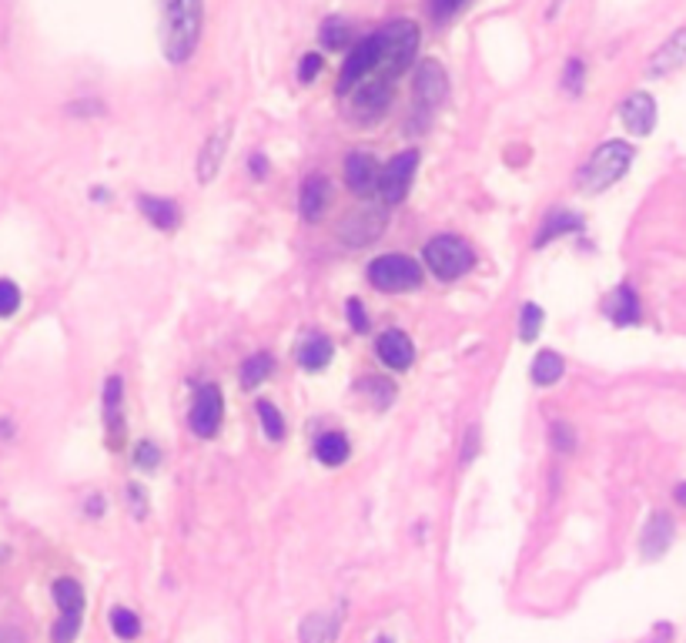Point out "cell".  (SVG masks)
Segmentation results:
<instances>
[{"label": "cell", "instance_id": "cell-1", "mask_svg": "<svg viewBox=\"0 0 686 643\" xmlns=\"http://www.w3.org/2000/svg\"><path fill=\"white\" fill-rule=\"evenodd\" d=\"M204 4L201 0H165V58L171 64L191 61L198 50Z\"/></svg>", "mask_w": 686, "mask_h": 643}, {"label": "cell", "instance_id": "cell-2", "mask_svg": "<svg viewBox=\"0 0 686 643\" xmlns=\"http://www.w3.org/2000/svg\"><path fill=\"white\" fill-rule=\"evenodd\" d=\"M633 144H626V141H606V144H599L593 154H590V161L580 168V191L586 195H599V191H606L613 184L623 178L629 165H633Z\"/></svg>", "mask_w": 686, "mask_h": 643}, {"label": "cell", "instance_id": "cell-3", "mask_svg": "<svg viewBox=\"0 0 686 643\" xmlns=\"http://www.w3.org/2000/svg\"><path fill=\"white\" fill-rule=\"evenodd\" d=\"M382 41V61L375 74L396 81L398 74H405L419 54V27L412 20H392L379 31Z\"/></svg>", "mask_w": 686, "mask_h": 643}, {"label": "cell", "instance_id": "cell-4", "mask_svg": "<svg viewBox=\"0 0 686 643\" xmlns=\"http://www.w3.org/2000/svg\"><path fill=\"white\" fill-rule=\"evenodd\" d=\"M422 259H426V265L432 268L435 278L456 282V278H462L475 265V252L459 235H439V238H432L426 245Z\"/></svg>", "mask_w": 686, "mask_h": 643}, {"label": "cell", "instance_id": "cell-5", "mask_svg": "<svg viewBox=\"0 0 686 643\" xmlns=\"http://www.w3.org/2000/svg\"><path fill=\"white\" fill-rule=\"evenodd\" d=\"M368 282L385 295H398V291H415L422 285V265L402 252H389L368 265Z\"/></svg>", "mask_w": 686, "mask_h": 643}, {"label": "cell", "instance_id": "cell-6", "mask_svg": "<svg viewBox=\"0 0 686 643\" xmlns=\"http://www.w3.org/2000/svg\"><path fill=\"white\" fill-rule=\"evenodd\" d=\"M379 61H382V41H379V31H375L372 37H362L349 50V58L342 64V74H338V94L355 91L366 77H372L379 71Z\"/></svg>", "mask_w": 686, "mask_h": 643}, {"label": "cell", "instance_id": "cell-7", "mask_svg": "<svg viewBox=\"0 0 686 643\" xmlns=\"http://www.w3.org/2000/svg\"><path fill=\"white\" fill-rule=\"evenodd\" d=\"M392 84H396V81H389V77H382V74L366 77L349 97L351 118L362 124L379 121L382 114H385V107H389V101H392Z\"/></svg>", "mask_w": 686, "mask_h": 643}, {"label": "cell", "instance_id": "cell-8", "mask_svg": "<svg viewBox=\"0 0 686 643\" xmlns=\"http://www.w3.org/2000/svg\"><path fill=\"white\" fill-rule=\"evenodd\" d=\"M191 432L198 439H214L221 432V422H225V399H221V389L218 385H201L198 396H195V406H191Z\"/></svg>", "mask_w": 686, "mask_h": 643}, {"label": "cell", "instance_id": "cell-9", "mask_svg": "<svg viewBox=\"0 0 686 643\" xmlns=\"http://www.w3.org/2000/svg\"><path fill=\"white\" fill-rule=\"evenodd\" d=\"M415 168H419V151H402L396 154L385 168H382V184H379V195L385 205H398V201L409 195L412 178H415Z\"/></svg>", "mask_w": 686, "mask_h": 643}, {"label": "cell", "instance_id": "cell-10", "mask_svg": "<svg viewBox=\"0 0 686 643\" xmlns=\"http://www.w3.org/2000/svg\"><path fill=\"white\" fill-rule=\"evenodd\" d=\"M342 171H345V184H349V191L355 198H372V195L379 191L382 168L372 151H351L349 158H345Z\"/></svg>", "mask_w": 686, "mask_h": 643}, {"label": "cell", "instance_id": "cell-11", "mask_svg": "<svg viewBox=\"0 0 686 643\" xmlns=\"http://www.w3.org/2000/svg\"><path fill=\"white\" fill-rule=\"evenodd\" d=\"M385 229V208H358L355 214H349L342 225H338V235H342V242H349V245H368V242H375Z\"/></svg>", "mask_w": 686, "mask_h": 643}, {"label": "cell", "instance_id": "cell-12", "mask_svg": "<svg viewBox=\"0 0 686 643\" xmlns=\"http://www.w3.org/2000/svg\"><path fill=\"white\" fill-rule=\"evenodd\" d=\"M449 94V77L439 61H422L415 71V101L422 107H439Z\"/></svg>", "mask_w": 686, "mask_h": 643}, {"label": "cell", "instance_id": "cell-13", "mask_svg": "<svg viewBox=\"0 0 686 643\" xmlns=\"http://www.w3.org/2000/svg\"><path fill=\"white\" fill-rule=\"evenodd\" d=\"M620 118H623V124L629 128V131H633V135L646 138V135H650V131L656 128V101L646 91L629 94V97L623 101Z\"/></svg>", "mask_w": 686, "mask_h": 643}, {"label": "cell", "instance_id": "cell-14", "mask_svg": "<svg viewBox=\"0 0 686 643\" xmlns=\"http://www.w3.org/2000/svg\"><path fill=\"white\" fill-rule=\"evenodd\" d=\"M673 543V516L670 513H653L640 533V553L646 560H659Z\"/></svg>", "mask_w": 686, "mask_h": 643}, {"label": "cell", "instance_id": "cell-15", "mask_svg": "<svg viewBox=\"0 0 686 643\" xmlns=\"http://www.w3.org/2000/svg\"><path fill=\"white\" fill-rule=\"evenodd\" d=\"M332 205V184L325 174H308L305 184H302V195H298V208H302V218L305 221H319L325 218Z\"/></svg>", "mask_w": 686, "mask_h": 643}, {"label": "cell", "instance_id": "cell-16", "mask_svg": "<svg viewBox=\"0 0 686 643\" xmlns=\"http://www.w3.org/2000/svg\"><path fill=\"white\" fill-rule=\"evenodd\" d=\"M121 402H124V383L118 376H111L104 383V399H101V406H104V429H107V443L121 445L124 439V413H121Z\"/></svg>", "mask_w": 686, "mask_h": 643}, {"label": "cell", "instance_id": "cell-17", "mask_svg": "<svg viewBox=\"0 0 686 643\" xmlns=\"http://www.w3.org/2000/svg\"><path fill=\"white\" fill-rule=\"evenodd\" d=\"M375 352H379V359L385 362V366L396 368V372H402V368H409L412 362H415V349H412L409 336H405V332H398V329L382 332L379 342H375Z\"/></svg>", "mask_w": 686, "mask_h": 643}, {"label": "cell", "instance_id": "cell-18", "mask_svg": "<svg viewBox=\"0 0 686 643\" xmlns=\"http://www.w3.org/2000/svg\"><path fill=\"white\" fill-rule=\"evenodd\" d=\"M603 312H606V319H610L613 325H640V319H643L640 298H636V291L629 289V285L613 289V295L603 302Z\"/></svg>", "mask_w": 686, "mask_h": 643}, {"label": "cell", "instance_id": "cell-19", "mask_svg": "<svg viewBox=\"0 0 686 643\" xmlns=\"http://www.w3.org/2000/svg\"><path fill=\"white\" fill-rule=\"evenodd\" d=\"M683 64H686V27H680L667 44L656 47V54L650 58V74L667 77L673 71H680Z\"/></svg>", "mask_w": 686, "mask_h": 643}, {"label": "cell", "instance_id": "cell-20", "mask_svg": "<svg viewBox=\"0 0 686 643\" xmlns=\"http://www.w3.org/2000/svg\"><path fill=\"white\" fill-rule=\"evenodd\" d=\"M228 138H231V128L228 124H221L212 138L204 141V148H201V154H198V182L201 184H212V178L218 174L221 158L228 151Z\"/></svg>", "mask_w": 686, "mask_h": 643}, {"label": "cell", "instance_id": "cell-21", "mask_svg": "<svg viewBox=\"0 0 686 643\" xmlns=\"http://www.w3.org/2000/svg\"><path fill=\"white\" fill-rule=\"evenodd\" d=\"M137 205H141V212H144V218L151 221L154 229L174 231L178 225H181V208H178V205H174L171 198H158V195H141V198H137Z\"/></svg>", "mask_w": 686, "mask_h": 643}, {"label": "cell", "instance_id": "cell-22", "mask_svg": "<svg viewBox=\"0 0 686 643\" xmlns=\"http://www.w3.org/2000/svg\"><path fill=\"white\" fill-rule=\"evenodd\" d=\"M586 229V221H582L580 214L566 212V208H556V212L549 214L546 221H543V229H539V238H536L533 245L543 248L549 245L552 238H559V235H569V231H582Z\"/></svg>", "mask_w": 686, "mask_h": 643}, {"label": "cell", "instance_id": "cell-23", "mask_svg": "<svg viewBox=\"0 0 686 643\" xmlns=\"http://www.w3.org/2000/svg\"><path fill=\"white\" fill-rule=\"evenodd\" d=\"M332 355H335V349H332V342L325 336H312L298 349V362H302V368H308V372H321V368L332 362Z\"/></svg>", "mask_w": 686, "mask_h": 643}, {"label": "cell", "instance_id": "cell-24", "mask_svg": "<svg viewBox=\"0 0 686 643\" xmlns=\"http://www.w3.org/2000/svg\"><path fill=\"white\" fill-rule=\"evenodd\" d=\"M563 368H566L563 355L552 352V349H543V352L533 359L529 376H533L536 385H552V383H559V379H563Z\"/></svg>", "mask_w": 686, "mask_h": 643}, {"label": "cell", "instance_id": "cell-25", "mask_svg": "<svg viewBox=\"0 0 686 643\" xmlns=\"http://www.w3.org/2000/svg\"><path fill=\"white\" fill-rule=\"evenodd\" d=\"M349 439L342 436V432H325L319 436V443H315V460L325 462V466H342V462L349 460Z\"/></svg>", "mask_w": 686, "mask_h": 643}, {"label": "cell", "instance_id": "cell-26", "mask_svg": "<svg viewBox=\"0 0 686 643\" xmlns=\"http://www.w3.org/2000/svg\"><path fill=\"white\" fill-rule=\"evenodd\" d=\"M272 368H274V359L268 352L248 355V359H244V366L238 368V372H242V385L244 389H258V385L272 376Z\"/></svg>", "mask_w": 686, "mask_h": 643}, {"label": "cell", "instance_id": "cell-27", "mask_svg": "<svg viewBox=\"0 0 686 643\" xmlns=\"http://www.w3.org/2000/svg\"><path fill=\"white\" fill-rule=\"evenodd\" d=\"M54 600H58L61 613H77L81 616V610H84V590L71 577H61V580L54 583Z\"/></svg>", "mask_w": 686, "mask_h": 643}, {"label": "cell", "instance_id": "cell-28", "mask_svg": "<svg viewBox=\"0 0 686 643\" xmlns=\"http://www.w3.org/2000/svg\"><path fill=\"white\" fill-rule=\"evenodd\" d=\"M255 413H258L261 419V429H265V436L268 439H285V419H281V413L274 409V402H268V399H258V406H255Z\"/></svg>", "mask_w": 686, "mask_h": 643}, {"label": "cell", "instance_id": "cell-29", "mask_svg": "<svg viewBox=\"0 0 686 643\" xmlns=\"http://www.w3.org/2000/svg\"><path fill=\"white\" fill-rule=\"evenodd\" d=\"M321 44L328 47V50H342V47L349 44V24L342 20V17H328L325 24H321Z\"/></svg>", "mask_w": 686, "mask_h": 643}, {"label": "cell", "instance_id": "cell-30", "mask_svg": "<svg viewBox=\"0 0 686 643\" xmlns=\"http://www.w3.org/2000/svg\"><path fill=\"white\" fill-rule=\"evenodd\" d=\"M111 627H114V633H118L121 640H135L137 633H141V620H137L131 610L114 607V613H111Z\"/></svg>", "mask_w": 686, "mask_h": 643}, {"label": "cell", "instance_id": "cell-31", "mask_svg": "<svg viewBox=\"0 0 686 643\" xmlns=\"http://www.w3.org/2000/svg\"><path fill=\"white\" fill-rule=\"evenodd\" d=\"M539 329H543V308L539 306H522V322H519V338L522 342H533L539 336Z\"/></svg>", "mask_w": 686, "mask_h": 643}, {"label": "cell", "instance_id": "cell-32", "mask_svg": "<svg viewBox=\"0 0 686 643\" xmlns=\"http://www.w3.org/2000/svg\"><path fill=\"white\" fill-rule=\"evenodd\" d=\"M332 637V624L325 616H308L302 624V643H325Z\"/></svg>", "mask_w": 686, "mask_h": 643}, {"label": "cell", "instance_id": "cell-33", "mask_svg": "<svg viewBox=\"0 0 686 643\" xmlns=\"http://www.w3.org/2000/svg\"><path fill=\"white\" fill-rule=\"evenodd\" d=\"M20 308V289L11 278H0V319H11Z\"/></svg>", "mask_w": 686, "mask_h": 643}, {"label": "cell", "instance_id": "cell-34", "mask_svg": "<svg viewBox=\"0 0 686 643\" xmlns=\"http://www.w3.org/2000/svg\"><path fill=\"white\" fill-rule=\"evenodd\" d=\"M549 436H552L556 453H573V449H576V436H573V426H569V422H563V419H556V422H552Z\"/></svg>", "mask_w": 686, "mask_h": 643}, {"label": "cell", "instance_id": "cell-35", "mask_svg": "<svg viewBox=\"0 0 686 643\" xmlns=\"http://www.w3.org/2000/svg\"><path fill=\"white\" fill-rule=\"evenodd\" d=\"M81 630V616L77 613H61V620L54 624V643H71Z\"/></svg>", "mask_w": 686, "mask_h": 643}, {"label": "cell", "instance_id": "cell-36", "mask_svg": "<svg viewBox=\"0 0 686 643\" xmlns=\"http://www.w3.org/2000/svg\"><path fill=\"white\" fill-rule=\"evenodd\" d=\"M469 0H432V17L443 24V20H452V17L466 7Z\"/></svg>", "mask_w": 686, "mask_h": 643}, {"label": "cell", "instance_id": "cell-37", "mask_svg": "<svg viewBox=\"0 0 686 643\" xmlns=\"http://www.w3.org/2000/svg\"><path fill=\"white\" fill-rule=\"evenodd\" d=\"M135 462L141 466V469H154V466L161 462V453H158V445H154V443H137Z\"/></svg>", "mask_w": 686, "mask_h": 643}, {"label": "cell", "instance_id": "cell-38", "mask_svg": "<svg viewBox=\"0 0 686 643\" xmlns=\"http://www.w3.org/2000/svg\"><path fill=\"white\" fill-rule=\"evenodd\" d=\"M563 84H566V88H569L573 94H580V88H582V61H576V58H573V61L566 64Z\"/></svg>", "mask_w": 686, "mask_h": 643}, {"label": "cell", "instance_id": "cell-39", "mask_svg": "<svg viewBox=\"0 0 686 643\" xmlns=\"http://www.w3.org/2000/svg\"><path fill=\"white\" fill-rule=\"evenodd\" d=\"M319 71H321V58H319V54H305V58H302V64H298V77H302L305 84H308V81H315V77H319Z\"/></svg>", "mask_w": 686, "mask_h": 643}, {"label": "cell", "instance_id": "cell-40", "mask_svg": "<svg viewBox=\"0 0 686 643\" xmlns=\"http://www.w3.org/2000/svg\"><path fill=\"white\" fill-rule=\"evenodd\" d=\"M349 319H351V329H355V332H366V329H368L366 308H362V302H358V298H349Z\"/></svg>", "mask_w": 686, "mask_h": 643}, {"label": "cell", "instance_id": "cell-41", "mask_svg": "<svg viewBox=\"0 0 686 643\" xmlns=\"http://www.w3.org/2000/svg\"><path fill=\"white\" fill-rule=\"evenodd\" d=\"M127 500H135V513H137V516H144V513H148V496H144V490H141V486H127Z\"/></svg>", "mask_w": 686, "mask_h": 643}, {"label": "cell", "instance_id": "cell-42", "mask_svg": "<svg viewBox=\"0 0 686 643\" xmlns=\"http://www.w3.org/2000/svg\"><path fill=\"white\" fill-rule=\"evenodd\" d=\"M251 171H255V174H258V178H261V174L268 171V161H265L261 154H251Z\"/></svg>", "mask_w": 686, "mask_h": 643}, {"label": "cell", "instance_id": "cell-43", "mask_svg": "<svg viewBox=\"0 0 686 643\" xmlns=\"http://www.w3.org/2000/svg\"><path fill=\"white\" fill-rule=\"evenodd\" d=\"M101 503H104V500H101V496H94V500H91V506H88V513H94V516H97V513H101V509H104V506H101Z\"/></svg>", "mask_w": 686, "mask_h": 643}, {"label": "cell", "instance_id": "cell-44", "mask_svg": "<svg viewBox=\"0 0 686 643\" xmlns=\"http://www.w3.org/2000/svg\"><path fill=\"white\" fill-rule=\"evenodd\" d=\"M673 496H676V503H680V506H686V483H680V486H676V492H673Z\"/></svg>", "mask_w": 686, "mask_h": 643}]
</instances>
